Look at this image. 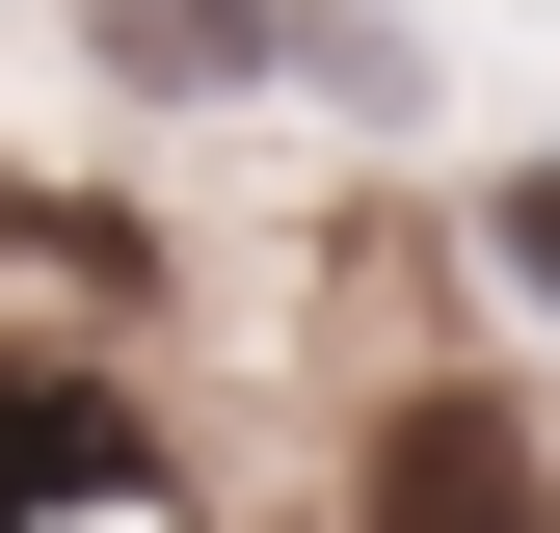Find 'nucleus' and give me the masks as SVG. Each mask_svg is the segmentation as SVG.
I'll list each match as a JSON object with an SVG mask.
<instances>
[{
	"label": "nucleus",
	"mask_w": 560,
	"mask_h": 533,
	"mask_svg": "<svg viewBox=\"0 0 560 533\" xmlns=\"http://www.w3.org/2000/svg\"><path fill=\"white\" fill-rule=\"evenodd\" d=\"M374 533H560L534 507V427H508V400H400V427H374Z\"/></svg>",
	"instance_id": "2"
},
{
	"label": "nucleus",
	"mask_w": 560,
	"mask_h": 533,
	"mask_svg": "<svg viewBox=\"0 0 560 533\" xmlns=\"http://www.w3.org/2000/svg\"><path fill=\"white\" fill-rule=\"evenodd\" d=\"M0 533H187V453L81 347H0Z\"/></svg>",
	"instance_id": "1"
},
{
	"label": "nucleus",
	"mask_w": 560,
	"mask_h": 533,
	"mask_svg": "<svg viewBox=\"0 0 560 533\" xmlns=\"http://www.w3.org/2000/svg\"><path fill=\"white\" fill-rule=\"evenodd\" d=\"M508 266H534V294H560V161H508Z\"/></svg>",
	"instance_id": "4"
},
{
	"label": "nucleus",
	"mask_w": 560,
	"mask_h": 533,
	"mask_svg": "<svg viewBox=\"0 0 560 533\" xmlns=\"http://www.w3.org/2000/svg\"><path fill=\"white\" fill-rule=\"evenodd\" d=\"M81 27H107V81H267V0H81Z\"/></svg>",
	"instance_id": "3"
}]
</instances>
